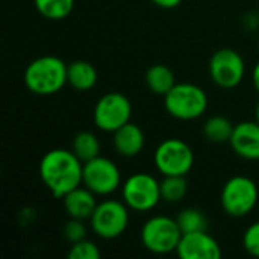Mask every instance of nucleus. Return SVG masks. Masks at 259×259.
I'll use <instances>...</instances> for the list:
<instances>
[{"mask_svg": "<svg viewBox=\"0 0 259 259\" xmlns=\"http://www.w3.org/2000/svg\"><path fill=\"white\" fill-rule=\"evenodd\" d=\"M188 193L185 176H164L161 181V197L167 203H179Z\"/></svg>", "mask_w": 259, "mask_h": 259, "instance_id": "obj_22", "label": "nucleus"}, {"mask_svg": "<svg viewBox=\"0 0 259 259\" xmlns=\"http://www.w3.org/2000/svg\"><path fill=\"white\" fill-rule=\"evenodd\" d=\"M99 80V73L97 68L83 59L74 61L71 64H68L67 67V82L68 85L80 93L90 91L96 87Z\"/></svg>", "mask_w": 259, "mask_h": 259, "instance_id": "obj_16", "label": "nucleus"}, {"mask_svg": "<svg viewBox=\"0 0 259 259\" xmlns=\"http://www.w3.org/2000/svg\"><path fill=\"white\" fill-rule=\"evenodd\" d=\"M100 256L102 252L99 246L88 238L71 244L68 250V259H99Z\"/></svg>", "mask_w": 259, "mask_h": 259, "instance_id": "obj_23", "label": "nucleus"}, {"mask_svg": "<svg viewBox=\"0 0 259 259\" xmlns=\"http://www.w3.org/2000/svg\"><path fill=\"white\" fill-rule=\"evenodd\" d=\"M176 253L182 259H220L223 255L219 241L208 231L182 234Z\"/></svg>", "mask_w": 259, "mask_h": 259, "instance_id": "obj_12", "label": "nucleus"}, {"mask_svg": "<svg viewBox=\"0 0 259 259\" xmlns=\"http://www.w3.org/2000/svg\"><path fill=\"white\" fill-rule=\"evenodd\" d=\"M153 162L162 176H187L194 165V152L185 141L167 138L156 147Z\"/></svg>", "mask_w": 259, "mask_h": 259, "instance_id": "obj_7", "label": "nucleus"}, {"mask_svg": "<svg viewBox=\"0 0 259 259\" xmlns=\"http://www.w3.org/2000/svg\"><path fill=\"white\" fill-rule=\"evenodd\" d=\"M132 103L131 100L117 91L103 94L94 105L93 120L97 129L114 134L117 129L131 121Z\"/></svg>", "mask_w": 259, "mask_h": 259, "instance_id": "obj_9", "label": "nucleus"}, {"mask_svg": "<svg viewBox=\"0 0 259 259\" xmlns=\"http://www.w3.org/2000/svg\"><path fill=\"white\" fill-rule=\"evenodd\" d=\"M146 85L147 88L156 94V96H165L175 85H176V79H175V73L170 67L164 65V64H153L147 68L146 76H144Z\"/></svg>", "mask_w": 259, "mask_h": 259, "instance_id": "obj_17", "label": "nucleus"}, {"mask_svg": "<svg viewBox=\"0 0 259 259\" xmlns=\"http://www.w3.org/2000/svg\"><path fill=\"white\" fill-rule=\"evenodd\" d=\"M82 185L96 196H109L121 187V171L114 161L99 155L83 162Z\"/></svg>", "mask_w": 259, "mask_h": 259, "instance_id": "obj_10", "label": "nucleus"}, {"mask_svg": "<svg viewBox=\"0 0 259 259\" xmlns=\"http://www.w3.org/2000/svg\"><path fill=\"white\" fill-rule=\"evenodd\" d=\"M121 196L131 211H150L162 200L161 182L149 173H135L123 182Z\"/></svg>", "mask_w": 259, "mask_h": 259, "instance_id": "obj_8", "label": "nucleus"}, {"mask_svg": "<svg viewBox=\"0 0 259 259\" xmlns=\"http://www.w3.org/2000/svg\"><path fill=\"white\" fill-rule=\"evenodd\" d=\"M129 206L124 202L108 199L99 202L91 219V231L102 240H115L121 237L129 226Z\"/></svg>", "mask_w": 259, "mask_h": 259, "instance_id": "obj_6", "label": "nucleus"}, {"mask_svg": "<svg viewBox=\"0 0 259 259\" xmlns=\"http://www.w3.org/2000/svg\"><path fill=\"white\" fill-rule=\"evenodd\" d=\"M208 68L211 80L223 90L238 87L246 74V62L243 56L237 50L228 47L214 52Z\"/></svg>", "mask_w": 259, "mask_h": 259, "instance_id": "obj_11", "label": "nucleus"}, {"mask_svg": "<svg viewBox=\"0 0 259 259\" xmlns=\"http://www.w3.org/2000/svg\"><path fill=\"white\" fill-rule=\"evenodd\" d=\"M235 124L225 115H212L209 118H206L205 124H203V137L215 144H223V143H229L232 132H234Z\"/></svg>", "mask_w": 259, "mask_h": 259, "instance_id": "obj_18", "label": "nucleus"}, {"mask_svg": "<svg viewBox=\"0 0 259 259\" xmlns=\"http://www.w3.org/2000/svg\"><path fill=\"white\" fill-rule=\"evenodd\" d=\"M112 144L118 155L124 158H134L143 152L146 144V137L138 124L129 121L114 132Z\"/></svg>", "mask_w": 259, "mask_h": 259, "instance_id": "obj_15", "label": "nucleus"}, {"mask_svg": "<svg viewBox=\"0 0 259 259\" xmlns=\"http://www.w3.org/2000/svg\"><path fill=\"white\" fill-rule=\"evenodd\" d=\"M164 108L170 117L181 121L200 118L208 109V96L203 88L196 83H176L164 96Z\"/></svg>", "mask_w": 259, "mask_h": 259, "instance_id": "obj_3", "label": "nucleus"}, {"mask_svg": "<svg viewBox=\"0 0 259 259\" xmlns=\"http://www.w3.org/2000/svg\"><path fill=\"white\" fill-rule=\"evenodd\" d=\"M97 196L88 190L85 185H80L65 194L61 200L64 205V209L70 219H77V220H90L96 206H97Z\"/></svg>", "mask_w": 259, "mask_h": 259, "instance_id": "obj_14", "label": "nucleus"}, {"mask_svg": "<svg viewBox=\"0 0 259 259\" xmlns=\"http://www.w3.org/2000/svg\"><path fill=\"white\" fill-rule=\"evenodd\" d=\"M41 17L53 21L67 18L74 9V0H33Z\"/></svg>", "mask_w": 259, "mask_h": 259, "instance_id": "obj_20", "label": "nucleus"}, {"mask_svg": "<svg viewBox=\"0 0 259 259\" xmlns=\"http://www.w3.org/2000/svg\"><path fill=\"white\" fill-rule=\"evenodd\" d=\"M152 3H155L158 8H162V9H173V8H178L184 0H150Z\"/></svg>", "mask_w": 259, "mask_h": 259, "instance_id": "obj_26", "label": "nucleus"}, {"mask_svg": "<svg viewBox=\"0 0 259 259\" xmlns=\"http://www.w3.org/2000/svg\"><path fill=\"white\" fill-rule=\"evenodd\" d=\"M38 171L44 187L55 199L61 200L82 185L83 162L71 149H52L41 158Z\"/></svg>", "mask_w": 259, "mask_h": 259, "instance_id": "obj_1", "label": "nucleus"}, {"mask_svg": "<svg viewBox=\"0 0 259 259\" xmlns=\"http://www.w3.org/2000/svg\"><path fill=\"white\" fill-rule=\"evenodd\" d=\"M229 144L240 158L246 161H259L258 121H241L235 124Z\"/></svg>", "mask_w": 259, "mask_h": 259, "instance_id": "obj_13", "label": "nucleus"}, {"mask_svg": "<svg viewBox=\"0 0 259 259\" xmlns=\"http://www.w3.org/2000/svg\"><path fill=\"white\" fill-rule=\"evenodd\" d=\"M252 80H253V85H255V88L258 90V93H259V61H258V64L255 65V68H253Z\"/></svg>", "mask_w": 259, "mask_h": 259, "instance_id": "obj_27", "label": "nucleus"}, {"mask_svg": "<svg viewBox=\"0 0 259 259\" xmlns=\"http://www.w3.org/2000/svg\"><path fill=\"white\" fill-rule=\"evenodd\" d=\"M255 120L259 123V102L258 105H256V108H255Z\"/></svg>", "mask_w": 259, "mask_h": 259, "instance_id": "obj_28", "label": "nucleus"}, {"mask_svg": "<svg viewBox=\"0 0 259 259\" xmlns=\"http://www.w3.org/2000/svg\"><path fill=\"white\" fill-rule=\"evenodd\" d=\"M176 222L182 231V234H191V232H202V231H208L209 223H208V217L194 206H188L185 209H182L178 217Z\"/></svg>", "mask_w": 259, "mask_h": 259, "instance_id": "obj_21", "label": "nucleus"}, {"mask_svg": "<svg viewBox=\"0 0 259 259\" xmlns=\"http://www.w3.org/2000/svg\"><path fill=\"white\" fill-rule=\"evenodd\" d=\"M259 190L256 182L249 176L237 175L228 179L220 194V203L225 214L241 219L249 215L258 205Z\"/></svg>", "mask_w": 259, "mask_h": 259, "instance_id": "obj_4", "label": "nucleus"}, {"mask_svg": "<svg viewBox=\"0 0 259 259\" xmlns=\"http://www.w3.org/2000/svg\"><path fill=\"white\" fill-rule=\"evenodd\" d=\"M67 67L68 64L55 55L38 56L24 68L23 82L32 94L53 96L68 83Z\"/></svg>", "mask_w": 259, "mask_h": 259, "instance_id": "obj_2", "label": "nucleus"}, {"mask_svg": "<svg viewBox=\"0 0 259 259\" xmlns=\"http://www.w3.org/2000/svg\"><path fill=\"white\" fill-rule=\"evenodd\" d=\"M141 244L155 255H168L176 252L182 238V231L176 219L167 215H155L141 228Z\"/></svg>", "mask_w": 259, "mask_h": 259, "instance_id": "obj_5", "label": "nucleus"}, {"mask_svg": "<svg viewBox=\"0 0 259 259\" xmlns=\"http://www.w3.org/2000/svg\"><path fill=\"white\" fill-rule=\"evenodd\" d=\"M71 150L82 162H87L100 155V141L96 134L82 131L74 135L71 141Z\"/></svg>", "mask_w": 259, "mask_h": 259, "instance_id": "obj_19", "label": "nucleus"}, {"mask_svg": "<svg viewBox=\"0 0 259 259\" xmlns=\"http://www.w3.org/2000/svg\"><path fill=\"white\" fill-rule=\"evenodd\" d=\"M243 247L252 256L259 258V222L250 225L243 235Z\"/></svg>", "mask_w": 259, "mask_h": 259, "instance_id": "obj_25", "label": "nucleus"}, {"mask_svg": "<svg viewBox=\"0 0 259 259\" xmlns=\"http://www.w3.org/2000/svg\"><path fill=\"white\" fill-rule=\"evenodd\" d=\"M87 226H85V222L83 220H77V219H70L67 220V223L64 225L62 228V234H64V238L65 241L71 244L77 243V241H82L87 238Z\"/></svg>", "mask_w": 259, "mask_h": 259, "instance_id": "obj_24", "label": "nucleus"}]
</instances>
